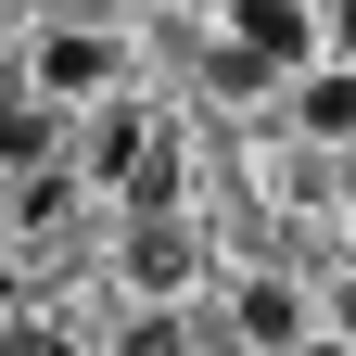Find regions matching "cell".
I'll return each mask as SVG.
<instances>
[{
  "mask_svg": "<svg viewBox=\"0 0 356 356\" xmlns=\"http://www.w3.org/2000/svg\"><path fill=\"white\" fill-rule=\"evenodd\" d=\"M127 280H140V293H178V280H191V242H178L165 216H140V229H127Z\"/></svg>",
  "mask_w": 356,
  "mask_h": 356,
  "instance_id": "obj_2",
  "label": "cell"
},
{
  "mask_svg": "<svg viewBox=\"0 0 356 356\" xmlns=\"http://www.w3.org/2000/svg\"><path fill=\"white\" fill-rule=\"evenodd\" d=\"M331 38H343V51H356V0H331Z\"/></svg>",
  "mask_w": 356,
  "mask_h": 356,
  "instance_id": "obj_8",
  "label": "cell"
},
{
  "mask_svg": "<svg viewBox=\"0 0 356 356\" xmlns=\"http://www.w3.org/2000/svg\"><path fill=\"white\" fill-rule=\"evenodd\" d=\"M305 127H318V140H356V76H343V64L305 76Z\"/></svg>",
  "mask_w": 356,
  "mask_h": 356,
  "instance_id": "obj_3",
  "label": "cell"
},
{
  "mask_svg": "<svg viewBox=\"0 0 356 356\" xmlns=\"http://www.w3.org/2000/svg\"><path fill=\"white\" fill-rule=\"evenodd\" d=\"M0 153H13V165H38V153H51V115H26V102H0Z\"/></svg>",
  "mask_w": 356,
  "mask_h": 356,
  "instance_id": "obj_6",
  "label": "cell"
},
{
  "mask_svg": "<svg viewBox=\"0 0 356 356\" xmlns=\"http://www.w3.org/2000/svg\"><path fill=\"white\" fill-rule=\"evenodd\" d=\"M38 76H51V89H102L115 51H102V38H51V51H38Z\"/></svg>",
  "mask_w": 356,
  "mask_h": 356,
  "instance_id": "obj_4",
  "label": "cell"
},
{
  "mask_svg": "<svg viewBox=\"0 0 356 356\" xmlns=\"http://www.w3.org/2000/svg\"><path fill=\"white\" fill-rule=\"evenodd\" d=\"M229 26H242V64H229V76H254V64H305V0H242Z\"/></svg>",
  "mask_w": 356,
  "mask_h": 356,
  "instance_id": "obj_1",
  "label": "cell"
},
{
  "mask_svg": "<svg viewBox=\"0 0 356 356\" xmlns=\"http://www.w3.org/2000/svg\"><path fill=\"white\" fill-rule=\"evenodd\" d=\"M242 331H254V343H293V293L254 280V293H242Z\"/></svg>",
  "mask_w": 356,
  "mask_h": 356,
  "instance_id": "obj_5",
  "label": "cell"
},
{
  "mask_svg": "<svg viewBox=\"0 0 356 356\" xmlns=\"http://www.w3.org/2000/svg\"><path fill=\"white\" fill-rule=\"evenodd\" d=\"M331 318H343V343H356V280H343V293H331Z\"/></svg>",
  "mask_w": 356,
  "mask_h": 356,
  "instance_id": "obj_9",
  "label": "cell"
},
{
  "mask_svg": "<svg viewBox=\"0 0 356 356\" xmlns=\"http://www.w3.org/2000/svg\"><path fill=\"white\" fill-rule=\"evenodd\" d=\"M127 356H178V331H165V318H140V331H127Z\"/></svg>",
  "mask_w": 356,
  "mask_h": 356,
  "instance_id": "obj_7",
  "label": "cell"
}]
</instances>
